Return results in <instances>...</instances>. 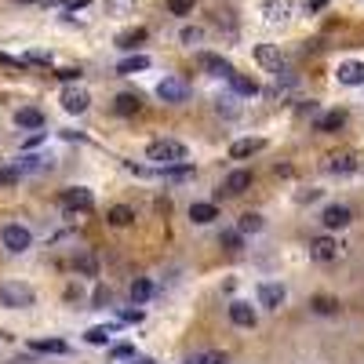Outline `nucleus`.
<instances>
[{"instance_id":"f257e3e1","label":"nucleus","mask_w":364,"mask_h":364,"mask_svg":"<svg viewBox=\"0 0 364 364\" xmlns=\"http://www.w3.org/2000/svg\"><path fill=\"white\" fill-rule=\"evenodd\" d=\"M146 157L153 164H161V168H171V164H182L186 161V146L175 139H157L146 146Z\"/></svg>"},{"instance_id":"f03ea898","label":"nucleus","mask_w":364,"mask_h":364,"mask_svg":"<svg viewBox=\"0 0 364 364\" xmlns=\"http://www.w3.org/2000/svg\"><path fill=\"white\" fill-rule=\"evenodd\" d=\"M33 303H37V292L29 288V284H22V280L0 284V306H8V310H29Z\"/></svg>"},{"instance_id":"7ed1b4c3","label":"nucleus","mask_w":364,"mask_h":364,"mask_svg":"<svg viewBox=\"0 0 364 364\" xmlns=\"http://www.w3.org/2000/svg\"><path fill=\"white\" fill-rule=\"evenodd\" d=\"M0 241H4V248L11 255H22V251H29V244H33V233H29L22 223H8L0 230Z\"/></svg>"},{"instance_id":"20e7f679","label":"nucleus","mask_w":364,"mask_h":364,"mask_svg":"<svg viewBox=\"0 0 364 364\" xmlns=\"http://www.w3.org/2000/svg\"><path fill=\"white\" fill-rule=\"evenodd\" d=\"M157 99L161 102H171V106H179L189 99V84L182 81V77H164L161 84H157Z\"/></svg>"},{"instance_id":"39448f33","label":"nucleus","mask_w":364,"mask_h":364,"mask_svg":"<svg viewBox=\"0 0 364 364\" xmlns=\"http://www.w3.org/2000/svg\"><path fill=\"white\" fill-rule=\"evenodd\" d=\"M62 208H66V212H91L95 208V193L84 189V186H73V189L62 193Z\"/></svg>"},{"instance_id":"423d86ee","label":"nucleus","mask_w":364,"mask_h":364,"mask_svg":"<svg viewBox=\"0 0 364 364\" xmlns=\"http://www.w3.org/2000/svg\"><path fill=\"white\" fill-rule=\"evenodd\" d=\"M255 62H259L262 70H270L274 77H277V73H284V70H288V62H284V55L277 52L274 44H259V47H255Z\"/></svg>"},{"instance_id":"0eeeda50","label":"nucleus","mask_w":364,"mask_h":364,"mask_svg":"<svg viewBox=\"0 0 364 364\" xmlns=\"http://www.w3.org/2000/svg\"><path fill=\"white\" fill-rule=\"evenodd\" d=\"M321 223H324V230H346L354 223V212L346 208V204H328L324 215H321Z\"/></svg>"},{"instance_id":"6e6552de","label":"nucleus","mask_w":364,"mask_h":364,"mask_svg":"<svg viewBox=\"0 0 364 364\" xmlns=\"http://www.w3.org/2000/svg\"><path fill=\"white\" fill-rule=\"evenodd\" d=\"M62 109H66V113H84V109L91 106V95L84 91V88H77V84H70L66 91H62Z\"/></svg>"},{"instance_id":"1a4fd4ad","label":"nucleus","mask_w":364,"mask_h":364,"mask_svg":"<svg viewBox=\"0 0 364 364\" xmlns=\"http://www.w3.org/2000/svg\"><path fill=\"white\" fill-rule=\"evenodd\" d=\"M259 306H266V310H280V303L288 299V292H284V284H274V280H266V284H259Z\"/></svg>"},{"instance_id":"9d476101","label":"nucleus","mask_w":364,"mask_h":364,"mask_svg":"<svg viewBox=\"0 0 364 364\" xmlns=\"http://www.w3.org/2000/svg\"><path fill=\"white\" fill-rule=\"evenodd\" d=\"M230 321L237 324V328H255V321H259V313H255V306L251 303H230Z\"/></svg>"},{"instance_id":"9b49d317","label":"nucleus","mask_w":364,"mask_h":364,"mask_svg":"<svg viewBox=\"0 0 364 364\" xmlns=\"http://www.w3.org/2000/svg\"><path fill=\"white\" fill-rule=\"evenodd\" d=\"M244 189H251V171H244V168H237V171H230L226 175V182H223V189L219 193H230V197H241Z\"/></svg>"},{"instance_id":"f8f14e48","label":"nucleus","mask_w":364,"mask_h":364,"mask_svg":"<svg viewBox=\"0 0 364 364\" xmlns=\"http://www.w3.org/2000/svg\"><path fill=\"white\" fill-rule=\"evenodd\" d=\"M335 77L346 88H364V62H342V66L335 70Z\"/></svg>"},{"instance_id":"ddd939ff","label":"nucleus","mask_w":364,"mask_h":364,"mask_svg":"<svg viewBox=\"0 0 364 364\" xmlns=\"http://www.w3.org/2000/svg\"><path fill=\"white\" fill-rule=\"evenodd\" d=\"M339 255V244L331 241V237H313L310 241V259H317V262H331Z\"/></svg>"},{"instance_id":"4468645a","label":"nucleus","mask_w":364,"mask_h":364,"mask_svg":"<svg viewBox=\"0 0 364 364\" xmlns=\"http://www.w3.org/2000/svg\"><path fill=\"white\" fill-rule=\"evenodd\" d=\"M139 109H142V95L139 91H120L113 99V113L117 117H132V113H139Z\"/></svg>"},{"instance_id":"2eb2a0df","label":"nucleus","mask_w":364,"mask_h":364,"mask_svg":"<svg viewBox=\"0 0 364 364\" xmlns=\"http://www.w3.org/2000/svg\"><path fill=\"white\" fill-rule=\"evenodd\" d=\"M197 62H200V70H208L212 77H230V73H233L230 62H226L223 55H212V52H200Z\"/></svg>"},{"instance_id":"dca6fc26","label":"nucleus","mask_w":364,"mask_h":364,"mask_svg":"<svg viewBox=\"0 0 364 364\" xmlns=\"http://www.w3.org/2000/svg\"><path fill=\"white\" fill-rule=\"evenodd\" d=\"M259 150H266V139H237L230 146V157L233 161H244V157H255Z\"/></svg>"},{"instance_id":"f3484780","label":"nucleus","mask_w":364,"mask_h":364,"mask_svg":"<svg viewBox=\"0 0 364 364\" xmlns=\"http://www.w3.org/2000/svg\"><path fill=\"white\" fill-rule=\"evenodd\" d=\"M15 124H19V128H29V132H40L44 128V113L37 106H22L19 113H15Z\"/></svg>"},{"instance_id":"a211bd4d","label":"nucleus","mask_w":364,"mask_h":364,"mask_svg":"<svg viewBox=\"0 0 364 364\" xmlns=\"http://www.w3.org/2000/svg\"><path fill=\"white\" fill-rule=\"evenodd\" d=\"M29 350H33V354H55V357H66V354H70V342H66V339H33V342H29Z\"/></svg>"},{"instance_id":"6ab92c4d","label":"nucleus","mask_w":364,"mask_h":364,"mask_svg":"<svg viewBox=\"0 0 364 364\" xmlns=\"http://www.w3.org/2000/svg\"><path fill=\"white\" fill-rule=\"evenodd\" d=\"M189 219H193L197 226H208V223H215V219H219V208H215V204H208V200H197V204H189Z\"/></svg>"},{"instance_id":"aec40b11","label":"nucleus","mask_w":364,"mask_h":364,"mask_svg":"<svg viewBox=\"0 0 364 364\" xmlns=\"http://www.w3.org/2000/svg\"><path fill=\"white\" fill-rule=\"evenodd\" d=\"M15 168H19L22 175H37V171H47V168H52V157H33V153H29V157H19V161H15Z\"/></svg>"},{"instance_id":"412c9836","label":"nucleus","mask_w":364,"mask_h":364,"mask_svg":"<svg viewBox=\"0 0 364 364\" xmlns=\"http://www.w3.org/2000/svg\"><path fill=\"white\" fill-rule=\"evenodd\" d=\"M342 124H346V109H328V113L317 117V132L331 135V132H339Z\"/></svg>"},{"instance_id":"4be33fe9","label":"nucleus","mask_w":364,"mask_h":364,"mask_svg":"<svg viewBox=\"0 0 364 364\" xmlns=\"http://www.w3.org/2000/svg\"><path fill=\"white\" fill-rule=\"evenodd\" d=\"M164 182H186V179H193V164L189 161H182V164H171V168H161L157 171Z\"/></svg>"},{"instance_id":"5701e85b","label":"nucleus","mask_w":364,"mask_h":364,"mask_svg":"<svg viewBox=\"0 0 364 364\" xmlns=\"http://www.w3.org/2000/svg\"><path fill=\"white\" fill-rule=\"evenodd\" d=\"M226 81H230V88H233L237 95H244V99H251V95H259V84H255V81H251V77H244V73H237V70H233V73L226 77Z\"/></svg>"},{"instance_id":"b1692460","label":"nucleus","mask_w":364,"mask_h":364,"mask_svg":"<svg viewBox=\"0 0 364 364\" xmlns=\"http://www.w3.org/2000/svg\"><path fill=\"white\" fill-rule=\"evenodd\" d=\"M150 33L142 26H132V29H124V33H117V47H124V52H135V47L146 40Z\"/></svg>"},{"instance_id":"393cba45","label":"nucleus","mask_w":364,"mask_h":364,"mask_svg":"<svg viewBox=\"0 0 364 364\" xmlns=\"http://www.w3.org/2000/svg\"><path fill=\"white\" fill-rule=\"evenodd\" d=\"M262 15H266V22H270V26H277V22L288 19V4H284V0H266Z\"/></svg>"},{"instance_id":"a878e982","label":"nucleus","mask_w":364,"mask_h":364,"mask_svg":"<svg viewBox=\"0 0 364 364\" xmlns=\"http://www.w3.org/2000/svg\"><path fill=\"white\" fill-rule=\"evenodd\" d=\"M357 157L354 153H342V157H331L328 161V171H335V175H350V171H357Z\"/></svg>"},{"instance_id":"bb28decb","label":"nucleus","mask_w":364,"mask_h":364,"mask_svg":"<svg viewBox=\"0 0 364 364\" xmlns=\"http://www.w3.org/2000/svg\"><path fill=\"white\" fill-rule=\"evenodd\" d=\"M142 70H150V58H146V55H128V58L117 66L120 77H132V73H142Z\"/></svg>"},{"instance_id":"cd10ccee","label":"nucleus","mask_w":364,"mask_h":364,"mask_svg":"<svg viewBox=\"0 0 364 364\" xmlns=\"http://www.w3.org/2000/svg\"><path fill=\"white\" fill-rule=\"evenodd\" d=\"M106 219H109V226H132L135 223V212L128 208V204H117V208L106 212Z\"/></svg>"},{"instance_id":"c85d7f7f","label":"nucleus","mask_w":364,"mask_h":364,"mask_svg":"<svg viewBox=\"0 0 364 364\" xmlns=\"http://www.w3.org/2000/svg\"><path fill=\"white\" fill-rule=\"evenodd\" d=\"M262 226H266V219L259 212H244L241 219H237V230H241V233H259Z\"/></svg>"},{"instance_id":"c756f323","label":"nucleus","mask_w":364,"mask_h":364,"mask_svg":"<svg viewBox=\"0 0 364 364\" xmlns=\"http://www.w3.org/2000/svg\"><path fill=\"white\" fill-rule=\"evenodd\" d=\"M150 295H153V280H146V277H135V280H132V303H135V306H142Z\"/></svg>"},{"instance_id":"7c9ffc66","label":"nucleus","mask_w":364,"mask_h":364,"mask_svg":"<svg viewBox=\"0 0 364 364\" xmlns=\"http://www.w3.org/2000/svg\"><path fill=\"white\" fill-rule=\"evenodd\" d=\"M109 335H113V324H95V328H88V342L91 346H109Z\"/></svg>"},{"instance_id":"2f4dec72","label":"nucleus","mask_w":364,"mask_h":364,"mask_svg":"<svg viewBox=\"0 0 364 364\" xmlns=\"http://www.w3.org/2000/svg\"><path fill=\"white\" fill-rule=\"evenodd\" d=\"M219 244H223L226 251H241L244 248V233L241 230H223L219 233Z\"/></svg>"},{"instance_id":"473e14b6","label":"nucleus","mask_w":364,"mask_h":364,"mask_svg":"<svg viewBox=\"0 0 364 364\" xmlns=\"http://www.w3.org/2000/svg\"><path fill=\"white\" fill-rule=\"evenodd\" d=\"M310 306H313V313H321V317H328V313H339V303H335V299H328V295H317Z\"/></svg>"},{"instance_id":"72a5a7b5","label":"nucleus","mask_w":364,"mask_h":364,"mask_svg":"<svg viewBox=\"0 0 364 364\" xmlns=\"http://www.w3.org/2000/svg\"><path fill=\"white\" fill-rule=\"evenodd\" d=\"M189 364H230V357L223 350H208V354H193Z\"/></svg>"},{"instance_id":"f704fd0d","label":"nucleus","mask_w":364,"mask_h":364,"mask_svg":"<svg viewBox=\"0 0 364 364\" xmlns=\"http://www.w3.org/2000/svg\"><path fill=\"white\" fill-rule=\"evenodd\" d=\"M73 266H77V274H84V277H95V274H99V262H95V255H81Z\"/></svg>"},{"instance_id":"c9c22d12","label":"nucleus","mask_w":364,"mask_h":364,"mask_svg":"<svg viewBox=\"0 0 364 364\" xmlns=\"http://www.w3.org/2000/svg\"><path fill=\"white\" fill-rule=\"evenodd\" d=\"M109 357H113V361H132L135 357V346L132 342H117V346H109Z\"/></svg>"},{"instance_id":"e433bc0d","label":"nucleus","mask_w":364,"mask_h":364,"mask_svg":"<svg viewBox=\"0 0 364 364\" xmlns=\"http://www.w3.org/2000/svg\"><path fill=\"white\" fill-rule=\"evenodd\" d=\"M179 40H182L186 47H193V44H200V40H204V29H197V26H186L182 33H179Z\"/></svg>"},{"instance_id":"4c0bfd02","label":"nucleus","mask_w":364,"mask_h":364,"mask_svg":"<svg viewBox=\"0 0 364 364\" xmlns=\"http://www.w3.org/2000/svg\"><path fill=\"white\" fill-rule=\"evenodd\" d=\"M193 4L197 0H168V11L171 15H193Z\"/></svg>"},{"instance_id":"58836bf2","label":"nucleus","mask_w":364,"mask_h":364,"mask_svg":"<svg viewBox=\"0 0 364 364\" xmlns=\"http://www.w3.org/2000/svg\"><path fill=\"white\" fill-rule=\"evenodd\" d=\"M22 179V171L15 168V164H8V168H0V186H15Z\"/></svg>"},{"instance_id":"ea45409f","label":"nucleus","mask_w":364,"mask_h":364,"mask_svg":"<svg viewBox=\"0 0 364 364\" xmlns=\"http://www.w3.org/2000/svg\"><path fill=\"white\" fill-rule=\"evenodd\" d=\"M106 8L117 11V15H124V11H135V0H106Z\"/></svg>"},{"instance_id":"a19ab883","label":"nucleus","mask_w":364,"mask_h":364,"mask_svg":"<svg viewBox=\"0 0 364 364\" xmlns=\"http://www.w3.org/2000/svg\"><path fill=\"white\" fill-rule=\"evenodd\" d=\"M124 168H128V171H135L139 179H150V175H157L153 168H142V164H135V161H124Z\"/></svg>"},{"instance_id":"79ce46f5","label":"nucleus","mask_w":364,"mask_h":364,"mask_svg":"<svg viewBox=\"0 0 364 364\" xmlns=\"http://www.w3.org/2000/svg\"><path fill=\"white\" fill-rule=\"evenodd\" d=\"M142 317H146L142 310H124V313H120V321H124V324H139Z\"/></svg>"},{"instance_id":"37998d69","label":"nucleus","mask_w":364,"mask_h":364,"mask_svg":"<svg viewBox=\"0 0 364 364\" xmlns=\"http://www.w3.org/2000/svg\"><path fill=\"white\" fill-rule=\"evenodd\" d=\"M55 77H62V81H70V84H73V81H81V70H77V66H70V70H58Z\"/></svg>"},{"instance_id":"c03bdc74","label":"nucleus","mask_w":364,"mask_h":364,"mask_svg":"<svg viewBox=\"0 0 364 364\" xmlns=\"http://www.w3.org/2000/svg\"><path fill=\"white\" fill-rule=\"evenodd\" d=\"M26 62H52V55H47V52H29Z\"/></svg>"},{"instance_id":"a18cd8bd","label":"nucleus","mask_w":364,"mask_h":364,"mask_svg":"<svg viewBox=\"0 0 364 364\" xmlns=\"http://www.w3.org/2000/svg\"><path fill=\"white\" fill-rule=\"evenodd\" d=\"M106 303H109V292L99 288V292H95V306H106Z\"/></svg>"},{"instance_id":"49530a36","label":"nucleus","mask_w":364,"mask_h":364,"mask_svg":"<svg viewBox=\"0 0 364 364\" xmlns=\"http://www.w3.org/2000/svg\"><path fill=\"white\" fill-rule=\"evenodd\" d=\"M132 364H153L150 357H132Z\"/></svg>"},{"instance_id":"de8ad7c7","label":"nucleus","mask_w":364,"mask_h":364,"mask_svg":"<svg viewBox=\"0 0 364 364\" xmlns=\"http://www.w3.org/2000/svg\"><path fill=\"white\" fill-rule=\"evenodd\" d=\"M40 4H62V0H40Z\"/></svg>"},{"instance_id":"09e8293b","label":"nucleus","mask_w":364,"mask_h":364,"mask_svg":"<svg viewBox=\"0 0 364 364\" xmlns=\"http://www.w3.org/2000/svg\"><path fill=\"white\" fill-rule=\"evenodd\" d=\"M19 4H37V0H19Z\"/></svg>"}]
</instances>
